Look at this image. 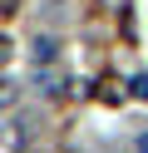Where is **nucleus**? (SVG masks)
I'll return each instance as SVG.
<instances>
[{
  "label": "nucleus",
  "mask_w": 148,
  "mask_h": 153,
  "mask_svg": "<svg viewBox=\"0 0 148 153\" xmlns=\"http://www.w3.org/2000/svg\"><path fill=\"white\" fill-rule=\"evenodd\" d=\"M10 99H15V84H0V109H5Z\"/></svg>",
  "instance_id": "423d86ee"
},
{
  "label": "nucleus",
  "mask_w": 148,
  "mask_h": 153,
  "mask_svg": "<svg viewBox=\"0 0 148 153\" xmlns=\"http://www.w3.org/2000/svg\"><path fill=\"white\" fill-rule=\"evenodd\" d=\"M30 54H35V69H54L59 64V45L49 40V35H39V40L30 45Z\"/></svg>",
  "instance_id": "f03ea898"
},
{
  "label": "nucleus",
  "mask_w": 148,
  "mask_h": 153,
  "mask_svg": "<svg viewBox=\"0 0 148 153\" xmlns=\"http://www.w3.org/2000/svg\"><path fill=\"white\" fill-rule=\"evenodd\" d=\"M128 94H133V99H148V74H133V79H128Z\"/></svg>",
  "instance_id": "20e7f679"
},
{
  "label": "nucleus",
  "mask_w": 148,
  "mask_h": 153,
  "mask_svg": "<svg viewBox=\"0 0 148 153\" xmlns=\"http://www.w3.org/2000/svg\"><path fill=\"white\" fill-rule=\"evenodd\" d=\"M138 153H148V128H143V133H138Z\"/></svg>",
  "instance_id": "6e6552de"
},
{
  "label": "nucleus",
  "mask_w": 148,
  "mask_h": 153,
  "mask_svg": "<svg viewBox=\"0 0 148 153\" xmlns=\"http://www.w3.org/2000/svg\"><path fill=\"white\" fill-rule=\"evenodd\" d=\"M64 69H59V64H54V69H35V89L39 94H49V99H54V94H64Z\"/></svg>",
  "instance_id": "7ed1b4c3"
},
{
  "label": "nucleus",
  "mask_w": 148,
  "mask_h": 153,
  "mask_svg": "<svg viewBox=\"0 0 148 153\" xmlns=\"http://www.w3.org/2000/svg\"><path fill=\"white\" fill-rule=\"evenodd\" d=\"M94 94H99V99H109V104H118V84H114V79H104V84H94Z\"/></svg>",
  "instance_id": "39448f33"
},
{
  "label": "nucleus",
  "mask_w": 148,
  "mask_h": 153,
  "mask_svg": "<svg viewBox=\"0 0 148 153\" xmlns=\"http://www.w3.org/2000/svg\"><path fill=\"white\" fill-rule=\"evenodd\" d=\"M5 64H10V40H0V69H5ZM0 84H5V79H0Z\"/></svg>",
  "instance_id": "0eeeda50"
},
{
  "label": "nucleus",
  "mask_w": 148,
  "mask_h": 153,
  "mask_svg": "<svg viewBox=\"0 0 148 153\" xmlns=\"http://www.w3.org/2000/svg\"><path fill=\"white\" fill-rule=\"evenodd\" d=\"M5 143H10L15 153H30V143H35V114H15V119H10Z\"/></svg>",
  "instance_id": "f257e3e1"
}]
</instances>
